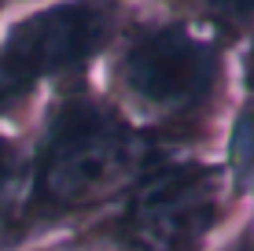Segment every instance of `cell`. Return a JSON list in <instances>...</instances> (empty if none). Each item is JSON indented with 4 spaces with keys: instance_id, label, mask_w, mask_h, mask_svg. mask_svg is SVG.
Here are the masks:
<instances>
[{
    "instance_id": "1",
    "label": "cell",
    "mask_w": 254,
    "mask_h": 251,
    "mask_svg": "<svg viewBox=\"0 0 254 251\" xmlns=\"http://www.w3.org/2000/svg\"><path fill=\"white\" fill-rule=\"evenodd\" d=\"M166 155L170 148L129 122L107 100V92L92 85V78L56 89L33 152L26 155L11 244L74 214L122 200Z\"/></svg>"
},
{
    "instance_id": "2",
    "label": "cell",
    "mask_w": 254,
    "mask_h": 251,
    "mask_svg": "<svg viewBox=\"0 0 254 251\" xmlns=\"http://www.w3.org/2000/svg\"><path fill=\"white\" fill-rule=\"evenodd\" d=\"M236 48L217 30L133 4L103 56V92L129 122L170 152L206 133L232 78Z\"/></svg>"
},
{
    "instance_id": "3",
    "label": "cell",
    "mask_w": 254,
    "mask_h": 251,
    "mask_svg": "<svg viewBox=\"0 0 254 251\" xmlns=\"http://www.w3.org/2000/svg\"><path fill=\"white\" fill-rule=\"evenodd\" d=\"M129 7L122 0H48L0 26V115L41 89L92 78L115 45Z\"/></svg>"
},
{
    "instance_id": "4",
    "label": "cell",
    "mask_w": 254,
    "mask_h": 251,
    "mask_svg": "<svg viewBox=\"0 0 254 251\" xmlns=\"http://www.w3.org/2000/svg\"><path fill=\"white\" fill-rule=\"evenodd\" d=\"M229 185L225 167L170 152L122 196L118 211L92 237L107 240L103 248L129 251H203L225 218Z\"/></svg>"
},
{
    "instance_id": "5",
    "label": "cell",
    "mask_w": 254,
    "mask_h": 251,
    "mask_svg": "<svg viewBox=\"0 0 254 251\" xmlns=\"http://www.w3.org/2000/svg\"><path fill=\"white\" fill-rule=\"evenodd\" d=\"M140 4L203 22L221 33L236 52L254 41V0H140Z\"/></svg>"
},
{
    "instance_id": "6",
    "label": "cell",
    "mask_w": 254,
    "mask_h": 251,
    "mask_svg": "<svg viewBox=\"0 0 254 251\" xmlns=\"http://www.w3.org/2000/svg\"><path fill=\"white\" fill-rule=\"evenodd\" d=\"M22 170H26L22 141L11 133H0V248H11L15 214H19V196H22Z\"/></svg>"
},
{
    "instance_id": "7",
    "label": "cell",
    "mask_w": 254,
    "mask_h": 251,
    "mask_svg": "<svg viewBox=\"0 0 254 251\" xmlns=\"http://www.w3.org/2000/svg\"><path fill=\"white\" fill-rule=\"evenodd\" d=\"M236 170L254 188V107L251 103L243 107L240 126H236Z\"/></svg>"
},
{
    "instance_id": "8",
    "label": "cell",
    "mask_w": 254,
    "mask_h": 251,
    "mask_svg": "<svg viewBox=\"0 0 254 251\" xmlns=\"http://www.w3.org/2000/svg\"><path fill=\"white\" fill-rule=\"evenodd\" d=\"M236 56H240V82H243V92H247V100H251V107H254V41H251V45H243Z\"/></svg>"
},
{
    "instance_id": "9",
    "label": "cell",
    "mask_w": 254,
    "mask_h": 251,
    "mask_svg": "<svg viewBox=\"0 0 254 251\" xmlns=\"http://www.w3.org/2000/svg\"><path fill=\"white\" fill-rule=\"evenodd\" d=\"M225 251H254V229L240 233V237L232 240V248H225Z\"/></svg>"
},
{
    "instance_id": "10",
    "label": "cell",
    "mask_w": 254,
    "mask_h": 251,
    "mask_svg": "<svg viewBox=\"0 0 254 251\" xmlns=\"http://www.w3.org/2000/svg\"><path fill=\"white\" fill-rule=\"evenodd\" d=\"M7 7H33V4H48V0H4Z\"/></svg>"
},
{
    "instance_id": "11",
    "label": "cell",
    "mask_w": 254,
    "mask_h": 251,
    "mask_svg": "<svg viewBox=\"0 0 254 251\" xmlns=\"http://www.w3.org/2000/svg\"><path fill=\"white\" fill-rule=\"evenodd\" d=\"M7 11H11V7H7L4 0H0V26H4V19H7Z\"/></svg>"
},
{
    "instance_id": "12",
    "label": "cell",
    "mask_w": 254,
    "mask_h": 251,
    "mask_svg": "<svg viewBox=\"0 0 254 251\" xmlns=\"http://www.w3.org/2000/svg\"><path fill=\"white\" fill-rule=\"evenodd\" d=\"M96 251H129V248H96Z\"/></svg>"
},
{
    "instance_id": "13",
    "label": "cell",
    "mask_w": 254,
    "mask_h": 251,
    "mask_svg": "<svg viewBox=\"0 0 254 251\" xmlns=\"http://www.w3.org/2000/svg\"><path fill=\"white\" fill-rule=\"evenodd\" d=\"M122 4H140V0H122Z\"/></svg>"
}]
</instances>
